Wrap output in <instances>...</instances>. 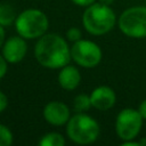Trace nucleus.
Here are the masks:
<instances>
[{"label": "nucleus", "mask_w": 146, "mask_h": 146, "mask_svg": "<svg viewBox=\"0 0 146 146\" xmlns=\"http://www.w3.org/2000/svg\"><path fill=\"white\" fill-rule=\"evenodd\" d=\"M36 62L50 70H59L71 62V47L67 39L57 33H44L34 46Z\"/></svg>", "instance_id": "nucleus-1"}, {"label": "nucleus", "mask_w": 146, "mask_h": 146, "mask_svg": "<svg viewBox=\"0 0 146 146\" xmlns=\"http://www.w3.org/2000/svg\"><path fill=\"white\" fill-rule=\"evenodd\" d=\"M116 22V15L111 6L99 1L86 7L82 14V25L84 30L92 35H104L108 33Z\"/></svg>", "instance_id": "nucleus-2"}, {"label": "nucleus", "mask_w": 146, "mask_h": 146, "mask_svg": "<svg viewBox=\"0 0 146 146\" xmlns=\"http://www.w3.org/2000/svg\"><path fill=\"white\" fill-rule=\"evenodd\" d=\"M100 133L98 122L90 115L76 113L66 123V135L75 144L88 145L97 140Z\"/></svg>", "instance_id": "nucleus-3"}, {"label": "nucleus", "mask_w": 146, "mask_h": 146, "mask_svg": "<svg viewBox=\"0 0 146 146\" xmlns=\"http://www.w3.org/2000/svg\"><path fill=\"white\" fill-rule=\"evenodd\" d=\"M14 25L18 35L26 40H33L47 33L49 19L43 11L35 8H27L17 15Z\"/></svg>", "instance_id": "nucleus-4"}, {"label": "nucleus", "mask_w": 146, "mask_h": 146, "mask_svg": "<svg viewBox=\"0 0 146 146\" xmlns=\"http://www.w3.org/2000/svg\"><path fill=\"white\" fill-rule=\"evenodd\" d=\"M117 26L129 38H146V6L127 8L117 18Z\"/></svg>", "instance_id": "nucleus-5"}, {"label": "nucleus", "mask_w": 146, "mask_h": 146, "mask_svg": "<svg viewBox=\"0 0 146 146\" xmlns=\"http://www.w3.org/2000/svg\"><path fill=\"white\" fill-rule=\"evenodd\" d=\"M102 57L100 47L91 40L80 39L71 46V58L81 67L94 68L100 63Z\"/></svg>", "instance_id": "nucleus-6"}, {"label": "nucleus", "mask_w": 146, "mask_h": 146, "mask_svg": "<svg viewBox=\"0 0 146 146\" xmlns=\"http://www.w3.org/2000/svg\"><path fill=\"white\" fill-rule=\"evenodd\" d=\"M144 119L141 117L138 110L130 107L123 108L119 112L115 119V131L117 137L123 140L136 139L143 127Z\"/></svg>", "instance_id": "nucleus-7"}, {"label": "nucleus", "mask_w": 146, "mask_h": 146, "mask_svg": "<svg viewBox=\"0 0 146 146\" xmlns=\"http://www.w3.org/2000/svg\"><path fill=\"white\" fill-rule=\"evenodd\" d=\"M1 54L8 64H17L24 59L27 52L26 39L21 35H13L6 39L3 46L1 47Z\"/></svg>", "instance_id": "nucleus-8"}, {"label": "nucleus", "mask_w": 146, "mask_h": 146, "mask_svg": "<svg viewBox=\"0 0 146 146\" xmlns=\"http://www.w3.org/2000/svg\"><path fill=\"white\" fill-rule=\"evenodd\" d=\"M46 122L51 125L60 127L67 123L71 117V112L68 106L59 100H51L46 104L42 111Z\"/></svg>", "instance_id": "nucleus-9"}, {"label": "nucleus", "mask_w": 146, "mask_h": 146, "mask_svg": "<svg viewBox=\"0 0 146 146\" xmlns=\"http://www.w3.org/2000/svg\"><path fill=\"white\" fill-rule=\"evenodd\" d=\"M89 96L92 107L98 111H108L116 102L115 91L108 86H99L95 88Z\"/></svg>", "instance_id": "nucleus-10"}, {"label": "nucleus", "mask_w": 146, "mask_h": 146, "mask_svg": "<svg viewBox=\"0 0 146 146\" xmlns=\"http://www.w3.org/2000/svg\"><path fill=\"white\" fill-rule=\"evenodd\" d=\"M58 84L67 91L74 90L79 87L81 82V74L76 66L71 65L70 63L62 68H59V73L57 76Z\"/></svg>", "instance_id": "nucleus-11"}, {"label": "nucleus", "mask_w": 146, "mask_h": 146, "mask_svg": "<svg viewBox=\"0 0 146 146\" xmlns=\"http://www.w3.org/2000/svg\"><path fill=\"white\" fill-rule=\"evenodd\" d=\"M16 11L11 5L2 3L0 5V25L10 26L16 21Z\"/></svg>", "instance_id": "nucleus-12"}, {"label": "nucleus", "mask_w": 146, "mask_h": 146, "mask_svg": "<svg viewBox=\"0 0 146 146\" xmlns=\"http://www.w3.org/2000/svg\"><path fill=\"white\" fill-rule=\"evenodd\" d=\"M66 140L63 135L58 132H48L40 138L38 144L40 146H64Z\"/></svg>", "instance_id": "nucleus-13"}, {"label": "nucleus", "mask_w": 146, "mask_h": 146, "mask_svg": "<svg viewBox=\"0 0 146 146\" xmlns=\"http://www.w3.org/2000/svg\"><path fill=\"white\" fill-rule=\"evenodd\" d=\"M73 107L78 113H84V112L89 111L92 107L90 96L86 95V94H80V95L75 96L74 100H73Z\"/></svg>", "instance_id": "nucleus-14"}, {"label": "nucleus", "mask_w": 146, "mask_h": 146, "mask_svg": "<svg viewBox=\"0 0 146 146\" xmlns=\"http://www.w3.org/2000/svg\"><path fill=\"white\" fill-rule=\"evenodd\" d=\"M13 140L14 136L11 130L7 125L0 123V146H10Z\"/></svg>", "instance_id": "nucleus-15"}, {"label": "nucleus", "mask_w": 146, "mask_h": 146, "mask_svg": "<svg viewBox=\"0 0 146 146\" xmlns=\"http://www.w3.org/2000/svg\"><path fill=\"white\" fill-rule=\"evenodd\" d=\"M81 36H82L81 30L78 29V27H75V26H72V27H70L66 31V39L68 41H71V42H75V41L82 39Z\"/></svg>", "instance_id": "nucleus-16"}, {"label": "nucleus", "mask_w": 146, "mask_h": 146, "mask_svg": "<svg viewBox=\"0 0 146 146\" xmlns=\"http://www.w3.org/2000/svg\"><path fill=\"white\" fill-rule=\"evenodd\" d=\"M7 68H8V62L5 59V57L1 54L0 55V79H2L6 75Z\"/></svg>", "instance_id": "nucleus-17"}, {"label": "nucleus", "mask_w": 146, "mask_h": 146, "mask_svg": "<svg viewBox=\"0 0 146 146\" xmlns=\"http://www.w3.org/2000/svg\"><path fill=\"white\" fill-rule=\"evenodd\" d=\"M8 106V98L7 96L0 90V113L3 112Z\"/></svg>", "instance_id": "nucleus-18"}, {"label": "nucleus", "mask_w": 146, "mask_h": 146, "mask_svg": "<svg viewBox=\"0 0 146 146\" xmlns=\"http://www.w3.org/2000/svg\"><path fill=\"white\" fill-rule=\"evenodd\" d=\"M74 5L80 6V7H88L90 5H92L94 2H96V0H71Z\"/></svg>", "instance_id": "nucleus-19"}, {"label": "nucleus", "mask_w": 146, "mask_h": 146, "mask_svg": "<svg viewBox=\"0 0 146 146\" xmlns=\"http://www.w3.org/2000/svg\"><path fill=\"white\" fill-rule=\"evenodd\" d=\"M138 112L140 113V115H141V117L144 119V120H146V99H144L140 104H139V106H138Z\"/></svg>", "instance_id": "nucleus-20"}, {"label": "nucleus", "mask_w": 146, "mask_h": 146, "mask_svg": "<svg viewBox=\"0 0 146 146\" xmlns=\"http://www.w3.org/2000/svg\"><path fill=\"white\" fill-rule=\"evenodd\" d=\"M121 145L122 146H140V143L139 140L137 141L135 139H130V140H123Z\"/></svg>", "instance_id": "nucleus-21"}, {"label": "nucleus", "mask_w": 146, "mask_h": 146, "mask_svg": "<svg viewBox=\"0 0 146 146\" xmlns=\"http://www.w3.org/2000/svg\"><path fill=\"white\" fill-rule=\"evenodd\" d=\"M5 41H6V31H5V26L0 25V49H1V47L3 46Z\"/></svg>", "instance_id": "nucleus-22"}, {"label": "nucleus", "mask_w": 146, "mask_h": 146, "mask_svg": "<svg viewBox=\"0 0 146 146\" xmlns=\"http://www.w3.org/2000/svg\"><path fill=\"white\" fill-rule=\"evenodd\" d=\"M98 1L102 2V3H104V5H107V6H111L114 2V0H98Z\"/></svg>", "instance_id": "nucleus-23"}, {"label": "nucleus", "mask_w": 146, "mask_h": 146, "mask_svg": "<svg viewBox=\"0 0 146 146\" xmlns=\"http://www.w3.org/2000/svg\"><path fill=\"white\" fill-rule=\"evenodd\" d=\"M139 143H140V146H144V145H146V138H141V139L139 140Z\"/></svg>", "instance_id": "nucleus-24"}, {"label": "nucleus", "mask_w": 146, "mask_h": 146, "mask_svg": "<svg viewBox=\"0 0 146 146\" xmlns=\"http://www.w3.org/2000/svg\"><path fill=\"white\" fill-rule=\"evenodd\" d=\"M145 3H146V0H145ZM145 6H146V5H145Z\"/></svg>", "instance_id": "nucleus-25"}]
</instances>
